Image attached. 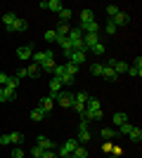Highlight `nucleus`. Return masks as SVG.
I'll return each instance as SVG.
<instances>
[{
	"label": "nucleus",
	"instance_id": "obj_1",
	"mask_svg": "<svg viewBox=\"0 0 142 158\" xmlns=\"http://www.w3.org/2000/svg\"><path fill=\"white\" fill-rule=\"evenodd\" d=\"M83 118L85 120H102V106H100V99L97 97H88Z\"/></svg>",
	"mask_w": 142,
	"mask_h": 158
},
{
	"label": "nucleus",
	"instance_id": "obj_2",
	"mask_svg": "<svg viewBox=\"0 0 142 158\" xmlns=\"http://www.w3.org/2000/svg\"><path fill=\"white\" fill-rule=\"evenodd\" d=\"M0 144L2 146H21L24 144V135H21V132H10V135H2V137H0Z\"/></svg>",
	"mask_w": 142,
	"mask_h": 158
},
{
	"label": "nucleus",
	"instance_id": "obj_3",
	"mask_svg": "<svg viewBox=\"0 0 142 158\" xmlns=\"http://www.w3.org/2000/svg\"><path fill=\"white\" fill-rule=\"evenodd\" d=\"M31 59H33L38 66H45V64H50V61H54V52H52V50H43V52H33V57H31Z\"/></svg>",
	"mask_w": 142,
	"mask_h": 158
},
{
	"label": "nucleus",
	"instance_id": "obj_4",
	"mask_svg": "<svg viewBox=\"0 0 142 158\" xmlns=\"http://www.w3.org/2000/svg\"><path fill=\"white\" fill-rule=\"evenodd\" d=\"M76 146H78V142H76V139H67V142H64V144L59 146L57 156H59V158H69L71 153H74V149H76Z\"/></svg>",
	"mask_w": 142,
	"mask_h": 158
},
{
	"label": "nucleus",
	"instance_id": "obj_5",
	"mask_svg": "<svg viewBox=\"0 0 142 158\" xmlns=\"http://www.w3.org/2000/svg\"><path fill=\"white\" fill-rule=\"evenodd\" d=\"M88 123H90V120H85V118L81 120V127H78V139H76L78 144H85V142H90V130H88Z\"/></svg>",
	"mask_w": 142,
	"mask_h": 158
},
{
	"label": "nucleus",
	"instance_id": "obj_6",
	"mask_svg": "<svg viewBox=\"0 0 142 158\" xmlns=\"http://www.w3.org/2000/svg\"><path fill=\"white\" fill-rule=\"evenodd\" d=\"M54 102H57L62 109H71V106H74V94H69V92H59L57 97H54Z\"/></svg>",
	"mask_w": 142,
	"mask_h": 158
},
{
	"label": "nucleus",
	"instance_id": "obj_7",
	"mask_svg": "<svg viewBox=\"0 0 142 158\" xmlns=\"http://www.w3.org/2000/svg\"><path fill=\"white\" fill-rule=\"evenodd\" d=\"M126 73H130L133 78H140L142 76V57H137L135 61H133V66H128V71Z\"/></svg>",
	"mask_w": 142,
	"mask_h": 158
},
{
	"label": "nucleus",
	"instance_id": "obj_8",
	"mask_svg": "<svg viewBox=\"0 0 142 158\" xmlns=\"http://www.w3.org/2000/svg\"><path fill=\"white\" fill-rule=\"evenodd\" d=\"M67 57H69V61H71V64L78 66V64H85V57H88V54H85V52H78V50H74V52H69Z\"/></svg>",
	"mask_w": 142,
	"mask_h": 158
},
{
	"label": "nucleus",
	"instance_id": "obj_9",
	"mask_svg": "<svg viewBox=\"0 0 142 158\" xmlns=\"http://www.w3.org/2000/svg\"><path fill=\"white\" fill-rule=\"evenodd\" d=\"M83 43H85V47H95L97 43H100V33H83Z\"/></svg>",
	"mask_w": 142,
	"mask_h": 158
},
{
	"label": "nucleus",
	"instance_id": "obj_10",
	"mask_svg": "<svg viewBox=\"0 0 142 158\" xmlns=\"http://www.w3.org/2000/svg\"><path fill=\"white\" fill-rule=\"evenodd\" d=\"M17 57H19L21 61L31 59V57H33V47H31V45H21L19 50H17Z\"/></svg>",
	"mask_w": 142,
	"mask_h": 158
},
{
	"label": "nucleus",
	"instance_id": "obj_11",
	"mask_svg": "<svg viewBox=\"0 0 142 158\" xmlns=\"http://www.w3.org/2000/svg\"><path fill=\"white\" fill-rule=\"evenodd\" d=\"M41 7H45V10H52V12H62V7H64V5H62L59 0H43Z\"/></svg>",
	"mask_w": 142,
	"mask_h": 158
},
{
	"label": "nucleus",
	"instance_id": "obj_12",
	"mask_svg": "<svg viewBox=\"0 0 142 158\" xmlns=\"http://www.w3.org/2000/svg\"><path fill=\"white\" fill-rule=\"evenodd\" d=\"M17 19H19V17H17L14 12H5V14H2V26L10 31V28L14 26V21H17Z\"/></svg>",
	"mask_w": 142,
	"mask_h": 158
},
{
	"label": "nucleus",
	"instance_id": "obj_13",
	"mask_svg": "<svg viewBox=\"0 0 142 158\" xmlns=\"http://www.w3.org/2000/svg\"><path fill=\"white\" fill-rule=\"evenodd\" d=\"M59 92H62V80L59 78H52V80H50V97L54 99Z\"/></svg>",
	"mask_w": 142,
	"mask_h": 158
},
{
	"label": "nucleus",
	"instance_id": "obj_14",
	"mask_svg": "<svg viewBox=\"0 0 142 158\" xmlns=\"http://www.w3.org/2000/svg\"><path fill=\"white\" fill-rule=\"evenodd\" d=\"M111 120H114V125H116V127H121L123 123H128V113H126V111H116Z\"/></svg>",
	"mask_w": 142,
	"mask_h": 158
},
{
	"label": "nucleus",
	"instance_id": "obj_15",
	"mask_svg": "<svg viewBox=\"0 0 142 158\" xmlns=\"http://www.w3.org/2000/svg\"><path fill=\"white\" fill-rule=\"evenodd\" d=\"M52 106H54V99L52 97H43L41 104H38V109H43L45 113H50V111H52Z\"/></svg>",
	"mask_w": 142,
	"mask_h": 158
},
{
	"label": "nucleus",
	"instance_id": "obj_16",
	"mask_svg": "<svg viewBox=\"0 0 142 158\" xmlns=\"http://www.w3.org/2000/svg\"><path fill=\"white\" fill-rule=\"evenodd\" d=\"M83 33H100V24L97 21H88V24H81Z\"/></svg>",
	"mask_w": 142,
	"mask_h": 158
},
{
	"label": "nucleus",
	"instance_id": "obj_17",
	"mask_svg": "<svg viewBox=\"0 0 142 158\" xmlns=\"http://www.w3.org/2000/svg\"><path fill=\"white\" fill-rule=\"evenodd\" d=\"M17 99V90H10V87H2V94H0V102H12Z\"/></svg>",
	"mask_w": 142,
	"mask_h": 158
},
{
	"label": "nucleus",
	"instance_id": "obj_18",
	"mask_svg": "<svg viewBox=\"0 0 142 158\" xmlns=\"http://www.w3.org/2000/svg\"><path fill=\"white\" fill-rule=\"evenodd\" d=\"M69 31H71V26H69V24H64V21H59V26H57V38H67L69 35Z\"/></svg>",
	"mask_w": 142,
	"mask_h": 158
},
{
	"label": "nucleus",
	"instance_id": "obj_19",
	"mask_svg": "<svg viewBox=\"0 0 142 158\" xmlns=\"http://www.w3.org/2000/svg\"><path fill=\"white\" fill-rule=\"evenodd\" d=\"M38 76H41V66L38 64L26 66V78H38Z\"/></svg>",
	"mask_w": 142,
	"mask_h": 158
},
{
	"label": "nucleus",
	"instance_id": "obj_20",
	"mask_svg": "<svg viewBox=\"0 0 142 158\" xmlns=\"http://www.w3.org/2000/svg\"><path fill=\"white\" fill-rule=\"evenodd\" d=\"M26 28H28V24H26V19H17V21H14V26L12 28H10V31H17V33H21V31H26Z\"/></svg>",
	"mask_w": 142,
	"mask_h": 158
},
{
	"label": "nucleus",
	"instance_id": "obj_21",
	"mask_svg": "<svg viewBox=\"0 0 142 158\" xmlns=\"http://www.w3.org/2000/svg\"><path fill=\"white\" fill-rule=\"evenodd\" d=\"M38 146H41L43 151H47V149H54V144H52V139H47V137H38Z\"/></svg>",
	"mask_w": 142,
	"mask_h": 158
},
{
	"label": "nucleus",
	"instance_id": "obj_22",
	"mask_svg": "<svg viewBox=\"0 0 142 158\" xmlns=\"http://www.w3.org/2000/svg\"><path fill=\"white\" fill-rule=\"evenodd\" d=\"M88 21H95V12L93 10H83L81 12V24H88Z\"/></svg>",
	"mask_w": 142,
	"mask_h": 158
},
{
	"label": "nucleus",
	"instance_id": "obj_23",
	"mask_svg": "<svg viewBox=\"0 0 142 158\" xmlns=\"http://www.w3.org/2000/svg\"><path fill=\"white\" fill-rule=\"evenodd\" d=\"M111 21H114L116 26H123V24H128V14L118 12V14H116V17H111Z\"/></svg>",
	"mask_w": 142,
	"mask_h": 158
},
{
	"label": "nucleus",
	"instance_id": "obj_24",
	"mask_svg": "<svg viewBox=\"0 0 142 158\" xmlns=\"http://www.w3.org/2000/svg\"><path fill=\"white\" fill-rule=\"evenodd\" d=\"M74 17V12L69 10V7H62V12H59V21H64V24H69V19Z\"/></svg>",
	"mask_w": 142,
	"mask_h": 158
},
{
	"label": "nucleus",
	"instance_id": "obj_25",
	"mask_svg": "<svg viewBox=\"0 0 142 158\" xmlns=\"http://www.w3.org/2000/svg\"><path fill=\"white\" fill-rule=\"evenodd\" d=\"M102 76H104L107 80H116V78H118V76H116V71L111 69V66H107V64H104V71H102Z\"/></svg>",
	"mask_w": 142,
	"mask_h": 158
},
{
	"label": "nucleus",
	"instance_id": "obj_26",
	"mask_svg": "<svg viewBox=\"0 0 142 158\" xmlns=\"http://www.w3.org/2000/svg\"><path fill=\"white\" fill-rule=\"evenodd\" d=\"M128 137H130V142H142V130L135 125L133 130H130V135H128Z\"/></svg>",
	"mask_w": 142,
	"mask_h": 158
},
{
	"label": "nucleus",
	"instance_id": "obj_27",
	"mask_svg": "<svg viewBox=\"0 0 142 158\" xmlns=\"http://www.w3.org/2000/svg\"><path fill=\"white\" fill-rule=\"evenodd\" d=\"M71 156H74V158H88V151H85V146H83V144H78V146L74 149V153H71Z\"/></svg>",
	"mask_w": 142,
	"mask_h": 158
},
{
	"label": "nucleus",
	"instance_id": "obj_28",
	"mask_svg": "<svg viewBox=\"0 0 142 158\" xmlns=\"http://www.w3.org/2000/svg\"><path fill=\"white\" fill-rule=\"evenodd\" d=\"M45 116H47V113L43 111V109H38V106H36L33 111H31V120H43Z\"/></svg>",
	"mask_w": 142,
	"mask_h": 158
},
{
	"label": "nucleus",
	"instance_id": "obj_29",
	"mask_svg": "<svg viewBox=\"0 0 142 158\" xmlns=\"http://www.w3.org/2000/svg\"><path fill=\"white\" fill-rule=\"evenodd\" d=\"M64 71H67L69 76H74V78H76V76H78V66H76V64H71V61H69V64H64Z\"/></svg>",
	"mask_w": 142,
	"mask_h": 158
},
{
	"label": "nucleus",
	"instance_id": "obj_30",
	"mask_svg": "<svg viewBox=\"0 0 142 158\" xmlns=\"http://www.w3.org/2000/svg\"><path fill=\"white\" fill-rule=\"evenodd\" d=\"M88 97H90V94H85V92H78V94H76V97H74V104H83V106H85V102H88Z\"/></svg>",
	"mask_w": 142,
	"mask_h": 158
},
{
	"label": "nucleus",
	"instance_id": "obj_31",
	"mask_svg": "<svg viewBox=\"0 0 142 158\" xmlns=\"http://www.w3.org/2000/svg\"><path fill=\"white\" fill-rule=\"evenodd\" d=\"M104 31H107L109 35H114V33H116V24H114L111 19H107V24H104Z\"/></svg>",
	"mask_w": 142,
	"mask_h": 158
},
{
	"label": "nucleus",
	"instance_id": "obj_32",
	"mask_svg": "<svg viewBox=\"0 0 142 158\" xmlns=\"http://www.w3.org/2000/svg\"><path fill=\"white\" fill-rule=\"evenodd\" d=\"M133 127H135V125H133V123L128 120V123H123V125L118 127V132H121V135H130V130H133Z\"/></svg>",
	"mask_w": 142,
	"mask_h": 158
},
{
	"label": "nucleus",
	"instance_id": "obj_33",
	"mask_svg": "<svg viewBox=\"0 0 142 158\" xmlns=\"http://www.w3.org/2000/svg\"><path fill=\"white\" fill-rule=\"evenodd\" d=\"M90 50H93V52H95V54H97V57H102V54L107 52V47L102 45V43H97V45H95V47H90Z\"/></svg>",
	"mask_w": 142,
	"mask_h": 158
},
{
	"label": "nucleus",
	"instance_id": "obj_34",
	"mask_svg": "<svg viewBox=\"0 0 142 158\" xmlns=\"http://www.w3.org/2000/svg\"><path fill=\"white\" fill-rule=\"evenodd\" d=\"M100 135H102V137H104V139H114V137H116V132L111 130V127H104V130H102Z\"/></svg>",
	"mask_w": 142,
	"mask_h": 158
},
{
	"label": "nucleus",
	"instance_id": "obj_35",
	"mask_svg": "<svg viewBox=\"0 0 142 158\" xmlns=\"http://www.w3.org/2000/svg\"><path fill=\"white\" fill-rule=\"evenodd\" d=\"M90 71H93V76H102V71H104V64H93V66H90Z\"/></svg>",
	"mask_w": 142,
	"mask_h": 158
},
{
	"label": "nucleus",
	"instance_id": "obj_36",
	"mask_svg": "<svg viewBox=\"0 0 142 158\" xmlns=\"http://www.w3.org/2000/svg\"><path fill=\"white\" fill-rule=\"evenodd\" d=\"M10 78H12V76H7V73H0V87H7V85H10Z\"/></svg>",
	"mask_w": 142,
	"mask_h": 158
},
{
	"label": "nucleus",
	"instance_id": "obj_37",
	"mask_svg": "<svg viewBox=\"0 0 142 158\" xmlns=\"http://www.w3.org/2000/svg\"><path fill=\"white\" fill-rule=\"evenodd\" d=\"M59 80H62V85H71V83H74L76 78H74V76H69V73H64V76H62Z\"/></svg>",
	"mask_w": 142,
	"mask_h": 158
},
{
	"label": "nucleus",
	"instance_id": "obj_38",
	"mask_svg": "<svg viewBox=\"0 0 142 158\" xmlns=\"http://www.w3.org/2000/svg\"><path fill=\"white\" fill-rule=\"evenodd\" d=\"M107 14H109V19L116 17V14H118V7H116V5H107Z\"/></svg>",
	"mask_w": 142,
	"mask_h": 158
},
{
	"label": "nucleus",
	"instance_id": "obj_39",
	"mask_svg": "<svg viewBox=\"0 0 142 158\" xmlns=\"http://www.w3.org/2000/svg\"><path fill=\"white\" fill-rule=\"evenodd\" d=\"M45 40L47 43H57V33L54 31H45Z\"/></svg>",
	"mask_w": 142,
	"mask_h": 158
},
{
	"label": "nucleus",
	"instance_id": "obj_40",
	"mask_svg": "<svg viewBox=\"0 0 142 158\" xmlns=\"http://www.w3.org/2000/svg\"><path fill=\"white\" fill-rule=\"evenodd\" d=\"M12 158H24V149H21V146H14L12 149Z\"/></svg>",
	"mask_w": 142,
	"mask_h": 158
},
{
	"label": "nucleus",
	"instance_id": "obj_41",
	"mask_svg": "<svg viewBox=\"0 0 142 158\" xmlns=\"http://www.w3.org/2000/svg\"><path fill=\"white\" fill-rule=\"evenodd\" d=\"M41 158H59V156H57V151H54V149H47V151H43Z\"/></svg>",
	"mask_w": 142,
	"mask_h": 158
},
{
	"label": "nucleus",
	"instance_id": "obj_42",
	"mask_svg": "<svg viewBox=\"0 0 142 158\" xmlns=\"http://www.w3.org/2000/svg\"><path fill=\"white\" fill-rule=\"evenodd\" d=\"M31 153H33V158H41V156H43V149H41L38 144H36L33 149H31Z\"/></svg>",
	"mask_w": 142,
	"mask_h": 158
},
{
	"label": "nucleus",
	"instance_id": "obj_43",
	"mask_svg": "<svg viewBox=\"0 0 142 158\" xmlns=\"http://www.w3.org/2000/svg\"><path fill=\"white\" fill-rule=\"evenodd\" d=\"M17 78H26V66H21V69H19V71H17Z\"/></svg>",
	"mask_w": 142,
	"mask_h": 158
},
{
	"label": "nucleus",
	"instance_id": "obj_44",
	"mask_svg": "<svg viewBox=\"0 0 142 158\" xmlns=\"http://www.w3.org/2000/svg\"><path fill=\"white\" fill-rule=\"evenodd\" d=\"M0 94H2V87H0Z\"/></svg>",
	"mask_w": 142,
	"mask_h": 158
}]
</instances>
